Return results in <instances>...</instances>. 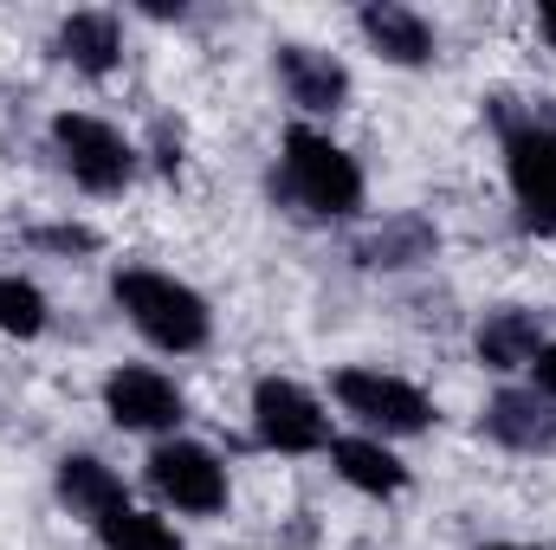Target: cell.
I'll list each match as a JSON object with an SVG mask.
<instances>
[{
  "instance_id": "6da1fadb",
  "label": "cell",
  "mask_w": 556,
  "mask_h": 550,
  "mask_svg": "<svg viewBox=\"0 0 556 550\" xmlns=\"http://www.w3.org/2000/svg\"><path fill=\"white\" fill-rule=\"evenodd\" d=\"M266 188H273V208H285L291 221H311V227H350V221H363V201H369L363 162L324 124H285L278 130Z\"/></svg>"
},
{
  "instance_id": "7a4b0ae2",
  "label": "cell",
  "mask_w": 556,
  "mask_h": 550,
  "mask_svg": "<svg viewBox=\"0 0 556 550\" xmlns=\"http://www.w3.org/2000/svg\"><path fill=\"white\" fill-rule=\"evenodd\" d=\"M485 117L498 130L505 155V188H511V214L531 240H556V111L544 104H518V98H485Z\"/></svg>"
},
{
  "instance_id": "3957f363",
  "label": "cell",
  "mask_w": 556,
  "mask_h": 550,
  "mask_svg": "<svg viewBox=\"0 0 556 550\" xmlns=\"http://www.w3.org/2000/svg\"><path fill=\"white\" fill-rule=\"evenodd\" d=\"M111 304L155 357H201L214 343V304L201 285L162 273V266H117Z\"/></svg>"
},
{
  "instance_id": "277c9868",
  "label": "cell",
  "mask_w": 556,
  "mask_h": 550,
  "mask_svg": "<svg viewBox=\"0 0 556 550\" xmlns=\"http://www.w3.org/2000/svg\"><path fill=\"white\" fill-rule=\"evenodd\" d=\"M46 142H52L59 175H65L72 188L98 195V201L130 195L137 175H142V142L124 137V130H117L111 117H98V111H59V117L46 124Z\"/></svg>"
},
{
  "instance_id": "5b68a950",
  "label": "cell",
  "mask_w": 556,
  "mask_h": 550,
  "mask_svg": "<svg viewBox=\"0 0 556 550\" xmlns=\"http://www.w3.org/2000/svg\"><path fill=\"white\" fill-rule=\"evenodd\" d=\"M330 402L343 409V421H356V434H376V440H415V434H433V396L395 376V370H376V363H343L330 370Z\"/></svg>"
},
{
  "instance_id": "8992f818",
  "label": "cell",
  "mask_w": 556,
  "mask_h": 550,
  "mask_svg": "<svg viewBox=\"0 0 556 550\" xmlns=\"http://www.w3.org/2000/svg\"><path fill=\"white\" fill-rule=\"evenodd\" d=\"M247 427H253V447H266L278 460H311V453H330V440H337L330 402L317 389H304L298 376H278V370L253 383Z\"/></svg>"
},
{
  "instance_id": "52a82bcc",
  "label": "cell",
  "mask_w": 556,
  "mask_h": 550,
  "mask_svg": "<svg viewBox=\"0 0 556 550\" xmlns=\"http://www.w3.org/2000/svg\"><path fill=\"white\" fill-rule=\"evenodd\" d=\"M142 486H149L168 512H181V518H220V512L233 505V473H227V460H220L207 440H188V434H168V440L149 447Z\"/></svg>"
},
{
  "instance_id": "ba28073f",
  "label": "cell",
  "mask_w": 556,
  "mask_h": 550,
  "mask_svg": "<svg viewBox=\"0 0 556 550\" xmlns=\"http://www.w3.org/2000/svg\"><path fill=\"white\" fill-rule=\"evenodd\" d=\"M98 402H104V414H111V427L142 434L149 447L168 440V434H181V421H188L181 383H175L168 370H155V363H117V370H104Z\"/></svg>"
},
{
  "instance_id": "9c48e42d",
  "label": "cell",
  "mask_w": 556,
  "mask_h": 550,
  "mask_svg": "<svg viewBox=\"0 0 556 550\" xmlns=\"http://www.w3.org/2000/svg\"><path fill=\"white\" fill-rule=\"evenodd\" d=\"M273 78H278V91H285V104L298 111V124L343 117L350 98H356V72H350L330 46H311V39L273 46Z\"/></svg>"
},
{
  "instance_id": "30bf717a",
  "label": "cell",
  "mask_w": 556,
  "mask_h": 550,
  "mask_svg": "<svg viewBox=\"0 0 556 550\" xmlns=\"http://www.w3.org/2000/svg\"><path fill=\"white\" fill-rule=\"evenodd\" d=\"M479 440L518 460H551L556 453V402H544L531 383H498L479 402Z\"/></svg>"
},
{
  "instance_id": "8fae6325",
  "label": "cell",
  "mask_w": 556,
  "mask_h": 550,
  "mask_svg": "<svg viewBox=\"0 0 556 550\" xmlns=\"http://www.w3.org/2000/svg\"><path fill=\"white\" fill-rule=\"evenodd\" d=\"M350 260H356L363 273H376V278L427 273V266L440 260V221H433L427 208H402V214H382V221H369V227L356 234Z\"/></svg>"
},
{
  "instance_id": "7c38bea8",
  "label": "cell",
  "mask_w": 556,
  "mask_h": 550,
  "mask_svg": "<svg viewBox=\"0 0 556 550\" xmlns=\"http://www.w3.org/2000/svg\"><path fill=\"white\" fill-rule=\"evenodd\" d=\"M356 33H363V46H369L382 65H395V72H420V65L440 59V26H433L420 7H402V0H369V7H356Z\"/></svg>"
},
{
  "instance_id": "4fadbf2b",
  "label": "cell",
  "mask_w": 556,
  "mask_h": 550,
  "mask_svg": "<svg viewBox=\"0 0 556 550\" xmlns=\"http://www.w3.org/2000/svg\"><path fill=\"white\" fill-rule=\"evenodd\" d=\"M52 499L78 518V525H104L111 512H124L130 505V486H124V473L104 460V453H91V447H72V453H59L52 460Z\"/></svg>"
},
{
  "instance_id": "5bb4252c",
  "label": "cell",
  "mask_w": 556,
  "mask_h": 550,
  "mask_svg": "<svg viewBox=\"0 0 556 550\" xmlns=\"http://www.w3.org/2000/svg\"><path fill=\"white\" fill-rule=\"evenodd\" d=\"M59 65H72L78 78H91V85H104L117 65H124V20L111 13V7H78V13H65L59 26H52V46H46Z\"/></svg>"
},
{
  "instance_id": "9a60e30c",
  "label": "cell",
  "mask_w": 556,
  "mask_h": 550,
  "mask_svg": "<svg viewBox=\"0 0 556 550\" xmlns=\"http://www.w3.org/2000/svg\"><path fill=\"white\" fill-rule=\"evenodd\" d=\"M544 343H551V330H544V317H538L531 304H492V311H479V324H472V357H479V370H492V376H525Z\"/></svg>"
},
{
  "instance_id": "2e32d148",
  "label": "cell",
  "mask_w": 556,
  "mask_h": 550,
  "mask_svg": "<svg viewBox=\"0 0 556 550\" xmlns=\"http://www.w3.org/2000/svg\"><path fill=\"white\" fill-rule=\"evenodd\" d=\"M324 460H330V473H337L350 492H363V499H382V505H389V499H402V492L415 486V466H408V460H402L389 440H376V434H356V427H350V434H337Z\"/></svg>"
},
{
  "instance_id": "e0dca14e",
  "label": "cell",
  "mask_w": 556,
  "mask_h": 550,
  "mask_svg": "<svg viewBox=\"0 0 556 550\" xmlns=\"http://www.w3.org/2000/svg\"><path fill=\"white\" fill-rule=\"evenodd\" d=\"M46 324H52V298L26 273H0V337L33 343V337H46Z\"/></svg>"
},
{
  "instance_id": "ac0fdd59",
  "label": "cell",
  "mask_w": 556,
  "mask_h": 550,
  "mask_svg": "<svg viewBox=\"0 0 556 550\" xmlns=\"http://www.w3.org/2000/svg\"><path fill=\"white\" fill-rule=\"evenodd\" d=\"M98 545L104 550H188V538L162 518V512H142V505H124L98 525Z\"/></svg>"
},
{
  "instance_id": "d6986e66",
  "label": "cell",
  "mask_w": 556,
  "mask_h": 550,
  "mask_svg": "<svg viewBox=\"0 0 556 550\" xmlns=\"http://www.w3.org/2000/svg\"><path fill=\"white\" fill-rule=\"evenodd\" d=\"M26 240H33L39 253H52V260H91V253L104 247V234L85 227V221H52V227H33Z\"/></svg>"
},
{
  "instance_id": "ffe728a7",
  "label": "cell",
  "mask_w": 556,
  "mask_h": 550,
  "mask_svg": "<svg viewBox=\"0 0 556 550\" xmlns=\"http://www.w3.org/2000/svg\"><path fill=\"white\" fill-rule=\"evenodd\" d=\"M149 162H155V168H162L168 182L181 175V137H175L168 124H155V137H149Z\"/></svg>"
},
{
  "instance_id": "44dd1931",
  "label": "cell",
  "mask_w": 556,
  "mask_h": 550,
  "mask_svg": "<svg viewBox=\"0 0 556 550\" xmlns=\"http://www.w3.org/2000/svg\"><path fill=\"white\" fill-rule=\"evenodd\" d=\"M525 376H531V389H538L544 402H556V337L544 343V350H538V363H531Z\"/></svg>"
},
{
  "instance_id": "7402d4cb",
  "label": "cell",
  "mask_w": 556,
  "mask_h": 550,
  "mask_svg": "<svg viewBox=\"0 0 556 550\" xmlns=\"http://www.w3.org/2000/svg\"><path fill=\"white\" fill-rule=\"evenodd\" d=\"M538 33H544V46L556 52V0H544V7H538Z\"/></svg>"
},
{
  "instance_id": "603a6c76",
  "label": "cell",
  "mask_w": 556,
  "mask_h": 550,
  "mask_svg": "<svg viewBox=\"0 0 556 550\" xmlns=\"http://www.w3.org/2000/svg\"><path fill=\"white\" fill-rule=\"evenodd\" d=\"M479 550H538V545H505V538H498V545H479Z\"/></svg>"
}]
</instances>
